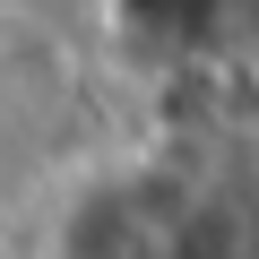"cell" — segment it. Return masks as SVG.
<instances>
[{
  "mask_svg": "<svg viewBox=\"0 0 259 259\" xmlns=\"http://www.w3.org/2000/svg\"><path fill=\"white\" fill-rule=\"evenodd\" d=\"M104 18L147 61H207V52H233L250 35L259 0H104Z\"/></svg>",
  "mask_w": 259,
  "mask_h": 259,
  "instance_id": "obj_1",
  "label": "cell"
}]
</instances>
